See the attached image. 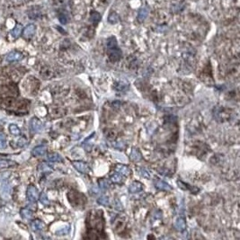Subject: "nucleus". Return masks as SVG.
<instances>
[{
	"label": "nucleus",
	"mask_w": 240,
	"mask_h": 240,
	"mask_svg": "<svg viewBox=\"0 0 240 240\" xmlns=\"http://www.w3.org/2000/svg\"><path fill=\"white\" fill-rule=\"evenodd\" d=\"M48 160L51 162H61L62 161V157L61 155H58V153H51L48 155Z\"/></svg>",
	"instance_id": "nucleus-19"
},
{
	"label": "nucleus",
	"mask_w": 240,
	"mask_h": 240,
	"mask_svg": "<svg viewBox=\"0 0 240 240\" xmlns=\"http://www.w3.org/2000/svg\"><path fill=\"white\" fill-rule=\"evenodd\" d=\"M115 171L124 176H128V175H129V174H131V170H129V168L124 165H117L115 166Z\"/></svg>",
	"instance_id": "nucleus-12"
},
{
	"label": "nucleus",
	"mask_w": 240,
	"mask_h": 240,
	"mask_svg": "<svg viewBox=\"0 0 240 240\" xmlns=\"http://www.w3.org/2000/svg\"><path fill=\"white\" fill-rule=\"evenodd\" d=\"M15 163L12 160H7V159H0V168H7L12 166H15Z\"/></svg>",
	"instance_id": "nucleus-21"
},
{
	"label": "nucleus",
	"mask_w": 240,
	"mask_h": 240,
	"mask_svg": "<svg viewBox=\"0 0 240 240\" xmlns=\"http://www.w3.org/2000/svg\"><path fill=\"white\" fill-rule=\"evenodd\" d=\"M128 87H129V85H128L127 81H120V82L117 83V87H116L117 89L116 90H118V91L124 92L126 90V88H128Z\"/></svg>",
	"instance_id": "nucleus-26"
},
{
	"label": "nucleus",
	"mask_w": 240,
	"mask_h": 240,
	"mask_svg": "<svg viewBox=\"0 0 240 240\" xmlns=\"http://www.w3.org/2000/svg\"><path fill=\"white\" fill-rule=\"evenodd\" d=\"M30 129H31L32 132H33V133L41 132L43 129V124L39 119L33 117V118H32L31 121H30Z\"/></svg>",
	"instance_id": "nucleus-5"
},
{
	"label": "nucleus",
	"mask_w": 240,
	"mask_h": 240,
	"mask_svg": "<svg viewBox=\"0 0 240 240\" xmlns=\"http://www.w3.org/2000/svg\"><path fill=\"white\" fill-rule=\"evenodd\" d=\"M6 147V136L2 131H0V149H5Z\"/></svg>",
	"instance_id": "nucleus-23"
},
{
	"label": "nucleus",
	"mask_w": 240,
	"mask_h": 240,
	"mask_svg": "<svg viewBox=\"0 0 240 240\" xmlns=\"http://www.w3.org/2000/svg\"><path fill=\"white\" fill-rule=\"evenodd\" d=\"M138 173L141 174V175L142 176V177H144V178H147V179H149L150 178V175H149V174H148V172L147 171V170L145 169V168H139L138 170Z\"/></svg>",
	"instance_id": "nucleus-31"
},
{
	"label": "nucleus",
	"mask_w": 240,
	"mask_h": 240,
	"mask_svg": "<svg viewBox=\"0 0 240 240\" xmlns=\"http://www.w3.org/2000/svg\"><path fill=\"white\" fill-rule=\"evenodd\" d=\"M24 58L23 54L19 51H11L10 53H8L6 57V61L7 62H15V61H19Z\"/></svg>",
	"instance_id": "nucleus-7"
},
{
	"label": "nucleus",
	"mask_w": 240,
	"mask_h": 240,
	"mask_svg": "<svg viewBox=\"0 0 240 240\" xmlns=\"http://www.w3.org/2000/svg\"><path fill=\"white\" fill-rule=\"evenodd\" d=\"M47 151V147L44 146V145H41V146H37L35 147L33 151H32V154L34 156V157H41V156H43L45 155Z\"/></svg>",
	"instance_id": "nucleus-11"
},
{
	"label": "nucleus",
	"mask_w": 240,
	"mask_h": 240,
	"mask_svg": "<svg viewBox=\"0 0 240 240\" xmlns=\"http://www.w3.org/2000/svg\"><path fill=\"white\" fill-rule=\"evenodd\" d=\"M99 186H100V188H101L102 190H107V189H109L110 184H109V183L106 181V180L101 179L99 181Z\"/></svg>",
	"instance_id": "nucleus-30"
},
{
	"label": "nucleus",
	"mask_w": 240,
	"mask_h": 240,
	"mask_svg": "<svg viewBox=\"0 0 240 240\" xmlns=\"http://www.w3.org/2000/svg\"><path fill=\"white\" fill-rule=\"evenodd\" d=\"M110 178H111V181L114 184H121L122 182V176L121 174H119L118 172L112 174L110 175Z\"/></svg>",
	"instance_id": "nucleus-20"
},
{
	"label": "nucleus",
	"mask_w": 240,
	"mask_h": 240,
	"mask_svg": "<svg viewBox=\"0 0 240 240\" xmlns=\"http://www.w3.org/2000/svg\"><path fill=\"white\" fill-rule=\"evenodd\" d=\"M35 32H36V26L33 24H28L24 29V31H23V36L29 40V39H31L34 34H35Z\"/></svg>",
	"instance_id": "nucleus-8"
},
{
	"label": "nucleus",
	"mask_w": 240,
	"mask_h": 240,
	"mask_svg": "<svg viewBox=\"0 0 240 240\" xmlns=\"http://www.w3.org/2000/svg\"><path fill=\"white\" fill-rule=\"evenodd\" d=\"M155 187L157 190H163V191H170V190H172V187L165 181H162V180H157L155 182Z\"/></svg>",
	"instance_id": "nucleus-10"
},
{
	"label": "nucleus",
	"mask_w": 240,
	"mask_h": 240,
	"mask_svg": "<svg viewBox=\"0 0 240 240\" xmlns=\"http://www.w3.org/2000/svg\"><path fill=\"white\" fill-rule=\"evenodd\" d=\"M175 227L177 229L178 231H184L185 227H186V224L184 219L182 218H176V221L175 222Z\"/></svg>",
	"instance_id": "nucleus-14"
},
{
	"label": "nucleus",
	"mask_w": 240,
	"mask_h": 240,
	"mask_svg": "<svg viewBox=\"0 0 240 240\" xmlns=\"http://www.w3.org/2000/svg\"><path fill=\"white\" fill-rule=\"evenodd\" d=\"M97 202L100 205H104V206H107L109 204V199L107 196H101L100 198L97 199Z\"/></svg>",
	"instance_id": "nucleus-28"
},
{
	"label": "nucleus",
	"mask_w": 240,
	"mask_h": 240,
	"mask_svg": "<svg viewBox=\"0 0 240 240\" xmlns=\"http://www.w3.org/2000/svg\"><path fill=\"white\" fill-rule=\"evenodd\" d=\"M67 196L68 202L74 207H84L86 203V197L83 193H80L74 190L69 192Z\"/></svg>",
	"instance_id": "nucleus-3"
},
{
	"label": "nucleus",
	"mask_w": 240,
	"mask_h": 240,
	"mask_svg": "<svg viewBox=\"0 0 240 240\" xmlns=\"http://www.w3.org/2000/svg\"><path fill=\"white\" fill-rule=\"evenodd\" d=\"M107 54L113 62H117L122 58V52L118 46L115 37H110L107 40Z\"/></svg>",
	"instance_id": "nucleus-2"
},
{
	"label": "nucleus",
	"mask_w": 240,
	"mask_h": 240,
	"mask_svg": "<svg viewBox=\"0 0 240 240\" xmlns=\"http://www.w3.org/2000/svg\"><path fill=\"white\" fill-rule=\"evenodd\" d=\"M58 19H59V21H61V23L63 24H65L67 22V17L66 16L65 14H59Z\"/></svg>",
	"instance_id": "nucleus-32"
},
{
	"label": "nucleus",
	"mask_w": 240,
	"mask_h": 240,
	"mask_svg": "<svg viewBox=\"0 0 240 240\" xmlns=\"http://www.w3.org/2000/svg\"><path fill=\"white\" fill-rule=\"evenodd\" d=\"M39 199H40V202H41L43 205H49V201L48 196L45 193H42L41 195L39 196Z\"/></svg>",
	"instance_id": "nucleus-27"
},
{
	"label": "nucleus",
	"mask_w": 240,
	"mask_h": 240,
	"mask_svg": "<svg viewBox=\"0 0 240 240\" xmlns=\"http://www.w3.org/2000/svg\"><path fill=\"white\" fill-rule=\"evenodd\" d=\"M72 165L77 170V171L80 172L81 174H89V172H90L89 166L85 162L75 161V162H72Z\"/></svg>",
	"instance_id": "nucleus-6"
},
{
	"label": "nucleus",
	"mask_w": 240,
	"mask_h": 240,
	"mask_svg": "<svg viewBox=\"0 0 240 240\" xmlns=\"http://www.w3.org/2000/svg\"><path fill=\"white\" fill-rule=\"evenodd\" d=\"M131 159L133 160V161H135V162H138V161H141V160L142 156H141V151H138L137 148L133 147V148L131 149Z\"/></svg>",
	"instance_id": "nucleus-15"
},
{
	"label": "nucleus",
	"mask_w": 240,
	"mask_h": 240,
	"mask_svg": "<svg viewBox=\"0 0 240 240\" xmlns=\"http://www.w3.org/2000/svg\"><path fill=\"white\" fill-rule=\"evenodd\" d=\"M22 30H23V25L20 24H16V25L15 26V28L12 30V32H11L12 36L15 39L18 38L20 35H21V33H22Z\"/></svg>",
	"instance_id": "nucleus-17"
},
{
	"label": "nucleus",
	"mask_w": 240,
	"mask_h": 240,
	"mask_svg": "<svg viewBox=\"0 0 240 240\" xmlns=\"http://www.w3.org/2000/svg\"><path fill=\"white\" fill-rule=\"evenodd\" d=\"M20 214H21V217L24 219H31L33 216V213L31 209L24 208L20 211Z\"/></svg>",
	"instance_id": "nucleus-16"
},
{
	"label": "nucleus",
	"mask_w": 240,
	"mask_h": 240,
	"mask_svg": "<svg viewBox=\"0 0 240 240\" xmlns=\"http://www.w3.org/2000/svg\"><path fill=\"white\" fill-rule=\"evenodd\" d=\"M100 2H102V4H106L108 2V0H100Z\"/></svg>",
	"instance_id": "nucleus-35"
},
{
	"label": "nucleus",
	"mask_w": 240,
	"mask_h": 240,
	"mask_svg": "<svg viewBox=\"0 0 240 240\" xmlns=\"http://www.w3.org/2000/svg\"><path fill=\"white\" fill-rule=\"evenodd\" d=\"M147 15H148V9L147 7L141 8V10H139L138 15V20L139 22H143L144 20L147 18Z\"/></svg>",
	"instance_id": "nucleus-18"
},
{
	"label": "nucleus",
	"mask_w": 240,
	"mask_h": 240,
	"mask_svg": "<svg viewBox=\"0 0 240 240\" xmlns=\"http://www.w3.org/2000/svg\"><path fill=\"white\" fill-rule=\"evenodd\" d=\"M26 196H27V200L31 202H35L38 201L39 199V192L38 189L33 186V185H30L27 188V192H26Z\"/></svg>",
	"instance_id": "nucleus-4"
},
{
	"label": "nucleus",
	"mask_w": 240,
	"mask_h": 240,
	"mask_svg": "<svg viewBox=\"0 0 240 240\" xmlns=\"http://www.w3.org/2000/svg\"><path fill=\"white\" fill-rule=\"evenodd\" d=\"M143 190V185L139 182H133L131 185L129 186V193H137Z\"/></svg>",
	"instance_id": "nucleus-9"
},
{
	"label": "nucleus",
	"mask_w": 240,
	"mask_h": 240,
	"mask_svg": "<svg viewBox=\"0 0 240 240\" xmlns=\"http://www.w3.org/2000/svg\"><path fill=\"white\" fill-rule=\"evenodd\" d=\"M69 231H70V227H69V226H66V227H64L63 228H61V230L57 231L56 234H57L58 236H63V235L68 234Z\"/></svg>",
	"instance_id": "nucleus-29"
},
{
	"label": "nucleus",
	"mask_w": 240,
	"mask_h": 240,
	"mask_svg": "<svg viewBox=\"0 0 240 240\" xmlns=\"http://www.w3.org/2000/svg\"><path fill=\"white\" fill-rule=\"evenodd\" d=\"M90 18H91L92 23L95 25H96L100 22V20H101V15H100V14L97 13V12H93L91 14V16H90Z\"/></svg>",
	"instance_id": "nucleus-25"
},
{
	"label": "nucleus",
	"mask_w": 240,
	"mask_h": 240,
	"mask_svg": "<svg viewBox=\"0 0 240 240\" xmlns=\"http://www.w3.org/2000/svg\"><path fill=\"white\" fill-rule=\"evenodd\" d=\"M9 131L12 135H15V136H18L21 133L20 131V129L18 128V126L16 124H10L9 125Z\"/></svg>",
	"instance_id": "nucleus-22"
},
{
	"label": "nucleus",
	"mask_w": 240,
	"mask_h": 240,
	"mask_svg": "<svg viewBox=\"0 0 240 240\" xmlns=\"http://www.w3.org/2000/svg\"><path fill=\"white\" fill-rule=\"evenodd\" d=\"M86 236L85 237V238H106V236L104 235V217L101 209L90 211L86 216Z\"/></svg>",
	"instance_id": "nucleus-1"
},
{
	"label": "nucleus",
	"mask_w": 240,
	"mask_h": 240,
	"mask_svg": "<svg viewBox=\"0 0 240 240\" xmlns=\"http://www.w3.org/2000/svg\"><path fill=\"white\" fill-rule=\"evenodd\" d=\"M49 168H51V167H49L46 163H43L42 165H40V166H39V169L41 170V171H46V170H49Z\"/></svg>",
	"instance_id": "nucleus-33"
},
{
	"label": "nucleus",
	"mask_w": 240,
	"mask_h": 240,
	"mask_svg": "<svg viewBox=\"0 0 240 240\" xmlns=\"http://www.w3.org/2000/svg\"><path fill=\"white\" fill-rule=\"evenodd\" d=\"M108 21H109V23H111L113 24H117L119 22V16H118V15L115 12L110 13V15L108 16Z\"/></svg>",
	"instance_id": "nucleus-24"
},
{
	"label": "nucleus",
	"mask_w": 240,
	"mask_h": 240,
	"mask_svg": "<svg viewBox=\"0 0 240 240\" xmlns=\"http://www.w3.org/2000/svg\"><path fill=\"white\" fill-rule=\"evenodd\" d=\"M44 223L40 221V219H34V221L31 223V227H32V229L33 231H40L43 229L44 227Z\"/></svg>",
	"instance_id": "nucleus-13"
},
{
	"label": "nucleus",
	"mask_w": 240,
	"mask_h": 240,
	"mask_svg": "<svg viewBox=\"0 0 240 240\" xmlns=\"http://www.w3.org/2000/svg\"><path fill=\"white\" fill-rule=\"evenodd\" d=\"M66 0H53V3L56 5V6H61V5H63L65 3Z\"/></svg>",
	"instance_id": "nucleus-34"
}]
</instances>
